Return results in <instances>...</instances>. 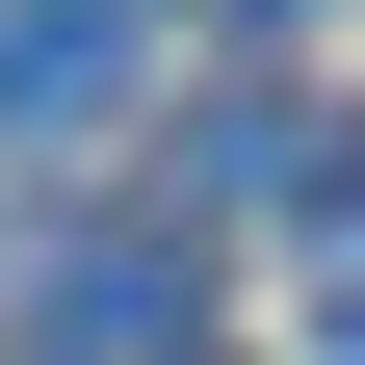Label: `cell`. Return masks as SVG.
<instances>
[{
  "label": "cell",
  "mask_w": 365,
  "mask_h": 365,
  "mask_svg": "<svg viewBox=\"0 0 365 365\" xmlns=\"http://www.w3.org/2000/svg\"><path fill=\"white\" fill-rule=\"evenodd\" d=\"M130 78V0H0V130H78Z\"/></svg>",
  "instance_id": "obj_2"
},
{
  "label": "cell",
  "mask_w": 365,
  "mask_h": 365,
  "mask_svg": "<svg viewBox=\"0 0 365 365\" xmlns=\"http://www.w3.org/2000/svg\"><path fill=\"white\" fill-rule=\"evenodd\" d=\"M235 26H313V0H235Z\"/></svg>",
  "instance_id": "obj_4"
},
{
  "label": "cell",
  "mask_w": 365,
  "mask_h": 365,
  "mask_svg": "<svg viewBox=\"0 0 365 365\" xmlns=\"http://www.w3.org/2000/svg\"><path fill=\"white\" fill-rule=\"evenodd\" d=\"M26 365H182V235H78L26 287Z\"/></svg>",
  "instance_id": "obj_1"
},
{
  "label": "cell",
  "mask_w": 365,
  "mask_h": 365,
  "mask_svg": "<svg viewBox=\"0 0 365 365\" xmlns=\"http://www.w3.org/2000/svg\"><path fill=\"white\" fill-rule=\"evenodd\" d=\"M313 313H339V339H365V157L313 182Z\"/></svg>",
  "instance_id": "obj_3"
}]
</instances>
